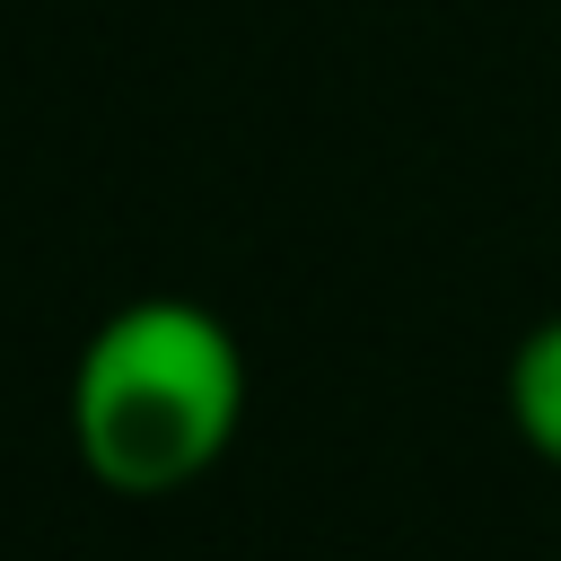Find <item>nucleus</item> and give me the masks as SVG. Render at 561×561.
<instances>
[{"instance_id": "obj_1", "label": "nucleus", "mask_w": 561, "mask_h": 561, "mask_svg": "<svg viewBox=\"0 0 561 561\" xmlns=\"http://www.w3.org/2000/svg\"><path fill=\"white\" fill-rule=\"evenodd\" d=\"M245 421V351L202 298H131L70 359V447L114 500L202 482Z\"/></svg>"}, {"instance_id": "obj_2", "label": "nucleus", "mask_w": 561, "mask_h": 561, "mask_svg": "<svg viewBox=\"0 0 561 561\" xmlns=\"http://www.w3.org/2000/svg\"><path fill=\"white\" fill-rule=\"evenodd\" d=\"M500 412H508L517 447H526V456H543V465L561 473V316H543V324H526V333L508 342Z\"/></svg>"}]
</instances>
